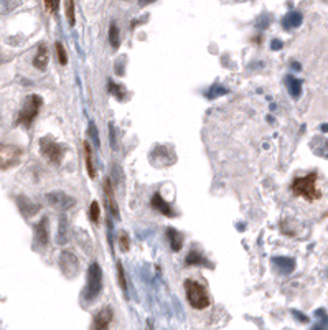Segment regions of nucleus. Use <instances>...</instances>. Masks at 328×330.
I'll use <instances>...</instances> for the list:
<instances>
[{
  "label": "nucleus",
  "mask_w": 328,
  "mask_h": 330,
  "mask_svg": "<svg viewBox=\"0 0 328 330\" xmlns=\"http://www.w3.org/2000/svg\"><path fill=\"white\" fill-rule=\"evenodd\" d=\"M150 207H152L154 210L159 211V213H162V215L168 216V218H173V216H175V211H173V208L170 207V205H168L165 200H163L160 194H154L152 200H150Z\"/></svg>",
  "instance_id": "12"
},
{
  "label": "nucleus",
  "mask_w": 328,
  "mask_h": 330,
  "mask_svg": "<svg viewBox=\"0 0 328 330\" xmlns=\"http://www.w3.org/2000/svg\"><path fill=\"white\" fill-rule=\"evenodd\" d=\"M104 195H106L107 210L111 211L114 218H119V207H117V202H116V197H114V188H112L109 177L104 178Z\"/></svg>",
  "instance_id": "11"
},
{
  "label": "nucleus",
  "mask_w": 328,
  "mask_h": 330,
  "mask_svg": "<svg viewBox=\"0 0 328 330\" xmlns=\"http://www.w3.org/2000/svg\"><path fill=\"white\" fill-rule=\"evenodd\" d=\"M23 159V149L17 144H0V172L17 167Z\"/></svg>",
  "instance_id": "5"
},
{
  "label": "nucleus",
  "mask_w": 328,
  "mask_h": 330,
  "mask_svg": "<svg viewBox=\"0 0 328 330\" xmlns=\"http://www.w3.org/2000/svg\"><path fill=\"white\" fill-rule=\"evenodd\" d=\"M119 245H121V250H122L124 253H127V251H129L130 243H129V236L125 234V233H122V234H121V238H119Z\"/></svg>",
  "instance_id": "28"
},
{
  "label": "nucleus",
  "mask_w": 328,
  "mask_h": 330,
  "mask_svg": "<svg viewBox=\"0 0 328 330\" xmlns=\"http://www.w3.org/2000/svg\"><path fill=\"white\" fill-rule=\"evenodd\" d=\"M48 48L45 43H41V45L38 46V50H36V55H35V58H33V66L36 68V70H40V71H45L46 70V66H48Z\"/></svg>",
  "instance_id": "15"
},
{
  "label": "nucleus",
  "mask_w": 328,
  "mask_h": 330,
  "mask_svg": "<svg viewBox=\"0 0 328 330\" xmlns=\"http://www.w3.org/2000/svg\"><path fill=\"white\" fill-rule=\"evenodd\" d=\"M112 317H114L112 309L111 307H103L96 315H94L92 323H91V330H109Z\"/></svg>",
  "instance_id": "9"
},
{
  "label": "nucleus",
  "mask_w": 328,
  "mask_h": 330,
  "mask_svg": "<svg viewBox=\"0 0 328 330\" xmlns=\"http://www.w3.org/2000/svg\"><path fill=\"white\" fill-rule=\"evenodd\" d=\"M89 218L92 223H99V218H101V211H99V203L98 202H91V207H89Z\"/></svg>",
  "instance_id": "25"
},
{
  "label": "nucleus",
  "mask_w": 328,
  "mask_h": 330,
  "mask_svg": "<svg viewBox=\"0 0 328 330\" xmlns=\"http://www.w3.org/2000/svg\"><path fill=\"white\" fill-rule=\"evenodd\" d=\"M103 292V269L98 263H91L87 269L86 286L83 289V301L86 304L94 302Z\"/></svg>",
  "instance_id": "2"
},
{
  "label": "nucleus",
  "mask_w": 328,
  "mask_h": 330,
  "mask_svg": "<svg viewBox=\"0 0 328 330\" xmlns=\"http://www.w3.org/2000/svg\"><path fill=\"white\" fill-rule=\"evenodd\" d=\"M280 46H282V43H280V41H277V40L272 41V50H279Z\"/></svg>",
  "instance_id": "31"
},
{
  "label": "nucleus",
  "mask_w": 328,
  "mask_h": 330,
  "mask_svg": "<svg viewBox=\"0 0 328 330\" xmlns=\"http://www.w3.org/2000/svg\"><path fill=\"white\" fill-rule=\"evenodd\" d=\"M272 263L275 264V267L279 269L282 274H290L295 267V261L292 258H274Z\"/></svg>",
  "instance_id": "17"
},
{
  "label": "nucleus",
  "mask_w": 328,
  "mask_h": 330,
  "mask_svg": "<svg viewBox=\"0 0 328 330\" xmlns=\"http://www.w3.org/2000/svg\"><path fill=\"white\" fill-rule=\"evenodd\" d=\"M109 43L114 50H119V46H121V33H119V27L114 22L109 27Z\"/></svg>",
  "instance_id": "22"
},
{
  "label": "nucleus",
  "mask_w": 328,
  "mask_h": 330,
  "mask_svg": "<svg viewBox=\"0 0 328 330\" xmlns=\"http://www.w3.org/2000/svg\"><path fill=\"white\" fill-rule=\"evenodd\" d=\"M46 202L60 211H66L71 207H74V203H76V200L73 197L66 195L65 192H52V194L46 195Z\"/></svg>",
  "instance_id": "8"
},
{
  "label": "nucleus",
  "mask_w": 328,
  "mask_h": 330,
  "mask_svg": "<svg viewBox=\"0 0 328 330\" xmlns=\"http://www.w3.org/2000/svg\"><path fill=\"white\" fill-rule=\"evenodd\" d=\"M56 243L58 245H65L68 243V238H69V231H68V220L66 216H61L60 218V225H58V234H56Z\"/></svg>",
  "instance_id": "21"
},
{
  "label": "nucleus",
  "mask_w": 328,
  "mask_h": 330,
  "mask_svg": "<svg viewBox=\"0 0 328 330\" xmlns=\"http://www.w3.org/2000/svg\"><path fill=\"white\" fill-rule=\"evenodd\" d=\"M117 277H119V286H121L122 292H127V282H125V274L122 263H117Z\"/></svg>",
  "instance_id": "27"
},
{
  "label": "nucleus",
  "mask_w": 328,
  "mask_h": 330,
  "mask_svg": "<svg viewBox=\"0 0 328 330\" xmlns=\"http://www.w3.org/2000/svg\"><path fill=\"white\" fill-rule=\"evenodd\" d=\"M89 132L92 135V139L96 140V146H99V135H98V127L94 126V124L91 122V126H89Z\"/></svg>",
  "instance_id": "29"
},
{
  "label": "nucleus",
  "mask_w": 328,
  "mask_h": 330,
  "mask_svg": "<svg viewBox=\"0 0 328 330\" xmlns=\"http://www.w3.org/2000/svg\"><path fill=\"white\" fill-rule=\"evenodd\" d=\"M300 23H302V14L300 12H289V14L284 17V20H282V25H284V28H297L300 27Z\"/></svg>",
  "instance_id": "19"
},
{
  "label": "nucleus",
  "mask_w": 328,
  "mask_h": 330,
  "mask_svg": "<svg viewBox=\"0 0 328 330\" xmlns=\"http://www.w3.org/2000/svg\"><path fill=\"white\" fill-rule=\"evenodd\" d=\"M185 263H186V266H206V267H213V264L210 263V261H208L198 250H195V248L190 253H188Z\"/></svg>",
  "instance_id": "16"
},
{
  "label": "nucleus",
  "mask_w": 328,
  "mask_h": 330,
  "mask_svg": "<svg viewBox=\"0 0 328 330\" xmlns=\"http://www.w3.org/2000/svg\"><path fill=\"white\" fill-rule=\"evenodd\" d=\"M40 152H41L43 157L50 162V164L60 165L63 157H65L66 149L63 144H58V142H56L52 135H46L40 140Z\"/></svg>",
  "instance_id": "6"
},
{
  "label": "nucleus",
  "mask_w": 328,
  "mask_h": 330,
  "mask_svg": "<svg viewBox=\"0 0 328 330\" xmlns=\"http://www.w3.org/2000/svg\"><path fill=\"white\" fill-rule=\"evenodd\" d=\"M45 7L48 9V10H56L58 9V2H45Z\"/></svg>",
  "instance_id": "30"
},
{
  "label": "nucleus",
  "mask_w": 328,
  "mask_h": 330,
  "mask_svg": "<svg viewBox=\"0 0 328 330\" xmlns=\"http://www.w3.org/2000/svg\"><path fill=\"white\" fill-rule=\"evenodd\" d=\"M15 202H17V207H18V210L22 211V215L23 216H33L36 211H38V205L36 203H33L30 200V198H27V197H17L15 198Z\"/></svg>",
  "instance_id": "13"
},
{
  "label": "nucleus",
  "mask_w": 328,
  "mask_h": 330,
  "mask_svg": "<svg viewBox=\"0 0 328 330\" xmlns=\"http://www.w3.org/2000/svg\"><path fill=\"white\" fill-rule=\"evenodd\" d=\"M35 245L40 248H45L50 241V226H48V218L43 216L41 220L35 225Z\"/></svg>",
  "instance_id": "10"
},
{
  "label": "nucleus",
  "mask_w": 328,
  "mask_h": 330,
  "mask_svg": "<svg viewBox=\"0 0 328 330\" xmlns=\"http://www.w3.org/2000/svg\"><path fill=\"white\" fill-rule=\"evenodd\" d=\"M167 240L170 243V248H172L173 253H178L181 251V248H183V234H181L178 229L175 228H167Z\"/></svg>",
  "instance_id": "14"
},
{
  "label": "nucleus",
  "mask_w": 328,
  "mask_h": 330,
  "mask_svg": "<svg viewBox=\"0 0 328 330\" xmlns=\"http://www.w3.org/2000/svg\"><path fill=\"white\" fill-rule=\"evenodd\" d=\"M317 178H318L317 172L308 173V175H305V177L294 178L292 185H290V190H292V194L295 197H302L308 202L318 200V198H321V192L317 186Z\"/></svg>",
  "instance_id": "1"
},
{
  "label": "nucleus",
  "mask_w": 328,
  "mask_h": 330,
  "mask_svg": "<svg viewBox=\"0 0 328 330\" xmlns=\"http://www.w3.org/2000/svg\"><path fill=\"white\" fill-rule=\"evenodd\" d=\"M83 149H84V159H86L87 175H89V178H96V169H94V165H92V149H91L89 142H84Z\"/></svg>",
  "instance_id": "20"
},
{
  "label": "nucleus",
  "mask_w": 328,
  "mask_h": 330,
  "mask_svg": "<svg viewBox=\"0 0 328 330\" xmlns=\"http://www.w3.org/2000/svg\"><path fill=\"white\" fill-rule=\"evenodd\" d=\"M56 57H58V61H60V65L65 66L68 63V53H66V48L63 46V43L61 41H56Z\"/></svg>",
  "instance_id": "23"
},
{
  "label": "nucleus",
  "mask_w": 328,
  "mask_h": 330,
  "mask_svg": "<svg viewBox=\"0 0 328 330\" xmlns=\"http://www.w3.org/2000/svg\"><path fill=\"white\" fill-rule=\"evenodd\" d=\"M286 86H287V89L290 92V96H292L294 99L300 98V95H302V81L300 79L294 78V76H287L286 78Z\"/></svg>",
  "instance_id": "18"
},
{
  "label": "nucleus",
  "mask_w": 328,
  "mask_h": 330,
  "mask_svg": "<svg viewBox=\"0 0 328 330\" xmlns=\"http://www.w3.org/2000/svg\"><path fill=\"white\" fill-rule=\"evenodd\" d=\"M58 264H60L61 272L65 274V276H66L68 279L76 277L78 274H79V269H81V266H79V259H78V256H76V254H74L73 251H69V250H63L61 254H60V261H58Z\"/></svg>",
  "instance_id": "7"
},
{
  "label": "nucleus",
  "mask_w": 328,
  "mask_h": 330,
  "mask_svg": "<svg viewBox=\"0 0 328 330\" xmlns=\"http://www.w3.org/2000/svg\"><path fill=\"white\" fill-rule=\"evenodd\" d=\"M41 106H43V99L38 95H30L27 99H25L20 113H18V116H17L15 124L23 126V127H30L31 124H33L35 117L38 116Z\"/></svg>",
  "instance_id": "4"
},
{
  "label": "nucleus",
  "mask_w": 328,
  "mask_h": 330,
  "mask_svg": "<svg viewBox=\"0 0 328 330\" xmlns=\"http://www.w3.org/2000/svg\"><path fill=\"white\" fill-rule=\"evenodd\" d=\"M185 294H186V301L188 304L197 309V310H203L210 307V296H208L206 289L201 286L198 281L195 279H186L185 281Z\"/></svg>",
  "instance_id": "3"
},
{
  "label": "nucleus",
  "mask_w": 328,
  "mask_h": 330,
  "mask_svg": "<svg viewBox=\"0 0 328 330\" xmlns=\"http://www.w3.org/2000/svg\"><path fill=\"white\" fill-rule=\"evenodd\" d=\"M65 9H66V18H68V22L69 25H73L76 23V17H74V2H66L65 4Z\"/></svg>",
  "instance_id": "26"
},
{
  "label": "nucleus",
  "mask_w": 328,
  "mask_h": 330,
  "mask_svg": "<svg viewBox=\"0 0 328 330\" xmlns=\"http://www.w3.org/2000/svg\"><path fill=\"white\" fill-rule=\"evenodd\" d=\"M107 89H109V92H112V95H114L119 101H122V99H124V88H122V86L116 84L114 81H109V83H107Z\"/></svg>",
  "instance_id": "24"
}]
</instances>
